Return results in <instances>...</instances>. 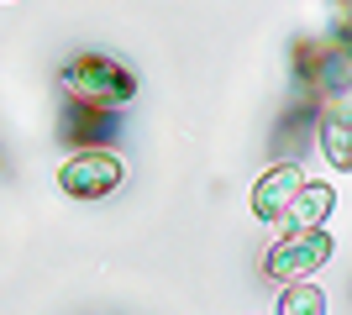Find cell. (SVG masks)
Wrapping results in <instances>:
<instances>
[{"instance_id":"cell-1","label":"cell","mask_w":352,"mask_h":315,"mask_svg":"<svg viewBox=\"0 0 352 315\" xmlns=\"http://www.w3.org/2000/svg\"><path fill=\"white\" fill-rule=\"evenodd\" d=\"M63 90H69L79 105L121 110V105H132L137 79H132V69H121V63L105 58V53H74V58L63 63Z\"/></svg>"},{"instance_id":"cell-2","label":"cell","mask_w":352,"mask_h":315,"mask_svg":"<svg viewBox=\"0 0 352 315\" xmlns=\"http://www.w3.org/2000/svg\"><path fill=\"white\" fill-rule=\"evenodd\" d=\"M331 263V237L326 226H289V237H279L268 247V273L294 284V279H310V273Z\"/></svg>"},{"instance_id":"cell-3","label":"cell","mask_w":352,"mask_h":315,"mask_svg":"<svg viewBox=\"0 0 352 315\" xmlns=\"http://www.w3.org/2000/svg\"><path fill=\"white\" fill-rule=\"evenodd\" d=\"M116 184H121V163L100 148L79 152V158H69V163L58 168V189L74 195V200H100V195H111Z\"/></svg>"},{"instance_id":"cell-4","label":"cell","mask_w":352,"mask_h":315,"mask_svg":"<svg viewBox=\"0 0 352 315\" xmlns=\"http://www.w3.org/2000/svg\"><path fill=\"white\" fill-rule=\"evenodd\" d=\"M300 189H305V174L294 163H274L263 179L252 184V210H258V221H284Z\"/></svg>"},{"instance_id":"cell-5","label":"cell","mask_w":352,"mask_h":315,"mask_svg":"<svg viewBox=\"0 0 352 315\" xmlns=\"http://www.w3.org/2000/svg\"><path fill=\"white\" fill-rule=\"evenodd\" d=\"M331 210H337V189H331V184H310V179H305V189L294 195L284 226H321Z\"/></svg>"},{"instance_id":"cell-6","label":"cell","mask_w":352,"mask_h":315,"mask_svg":"<svg viewBox=\"0 0 352 315\" xmlns=\"http://www.w3.org/2000/svg\"><path fill=\"white\" fill-rule=\"evenodd\" d=\"M279 315H326V294L310 284V279H294L279 294Z\"/></svg>"}]
</instances>
